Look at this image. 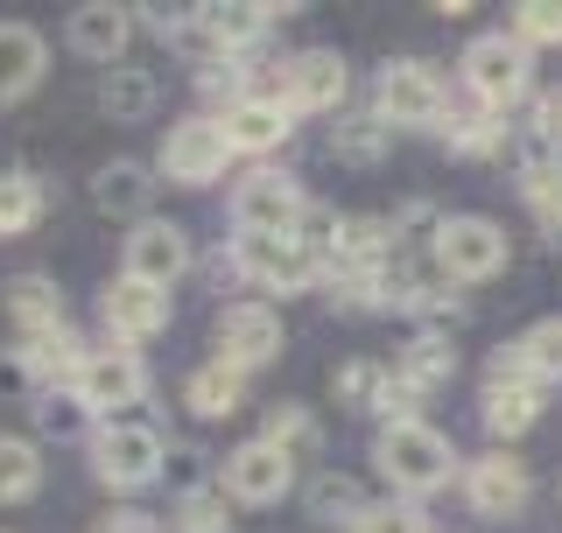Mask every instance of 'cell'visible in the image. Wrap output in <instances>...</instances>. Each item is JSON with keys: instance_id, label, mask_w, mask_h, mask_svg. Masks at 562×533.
Returning <instances> with one entry per match:
<instances>
[{"instance_id": "1", "label": "cell", "mask_w": 562, "mask_h": 533, "mask_svg": "<svg viewBox=\"0 0 562 533\" xmlns=\"http://www.w3.org/2000/svg\"><path fill=\"white\" fill-rule=\"evenodd\" d=\"M373 464L380 477L394 485V499L422 506L429 491H443L457 470H464V456H457V442L443 429H429V421H386L373 435Z\"/></svg>"}, {"instance_id": "2", "label": "cell", "mask_w": 562, "mask_h": 533, "mask_svg": "<svg viewBox=\"0 0 562 533\" xmlns=\"http://www.w3.org/2000/svg\"><path fill=\"white\" fill-rule=\"evenodd\" d=\"M85 456H92V477L105 491H148L169 470V442L148 421H99L85 435Z\"/></svg>"}, {"instance_id": "3", "label": "cell", "mask_w": 562, "mask_h": 533, "mask_svg": "<svg viewBox=\"0 0 562 533\" xmlns=\"http://www.w3.org/2000/svg\"><path fill=\"white\" fill-rule=\"evenodd\" d=\"M464 92L485 105V113H506V105H520L535 92V49L514 43L506 29L492 35H471L464 43Z\"/></svg>"}, {"instance_id": "4", "label": "cell", "mask_w": 562, "mask_h": 533, "mask_svg": "<svg viewBox=\"0 0 562 533\" xmlns=\"http://www.w3.org/2000/svg\"><path fill=\"white\" fill-rule=\"evenodd\" d=\"M225 260H233L239 281H254V288H268V295H303V288L324 281V260H316L295 233H274V239L268 233H239Z\"/></svg>"}, {"instance_id": "5", "label": "cell", "mask_w": 562, "mask_h": 533, "mask_svg": "<svg viewBox=\"0 0 562 533\" xmlns=\"http://www.w3.org/2000/svg\"><path fill=\"white\" fill-rule=\"evenodd\" d=\"M373 113L386 120V127H429L436 134V120L450 113V92H443V78H436V64H422V57H394V64H380V78H373Z\"/></svg>"}, {"instance_id": "6", "label": "cell", "mask_w": 562, "mask_h": 533, "mask_svg": "<svg viewBox=\"0 0 562 533\" xmlns=\"http://www.w3.org/2000/svg\"><path fill=\"white\" fill-rule=\"evenodd\" d=\"M70 394L92 421H127V407L148 400V359L140 351H120V344H99L85 372L70 379Z\"/></svg>"}, {"instance_id": "7", "label": "cell", "mask_w": 562, "mask_h": 533, "mask_svg": "<svg viewBox=\"0 0 562 533\" xmlns=\"http://www.w3.org/2000/svg\"><path fill=\"white\" fill-rule=\"evenodd\" d=\"M429 260L443 266V281H492L506 260H514V246H506V233L492 218L464 211V218H443L429 233Z\"/></svg>"}, {"instance_id": "8", "label": "cell", "mask_w": 562, "mask_h": 533, "mask_svg": "<svg viewBox=\"0 0 562 533\" xmlns=\"http://www.w3.org/2000/svg\"><path fill=\"white\" fill-rule=\"evenodd\" d=\"M303 211H310V197H303V183H295L289 169H246L239 183H233V233H295L303 225Z\"/></svg>"}, {"instance_id": "9", "label": "cell", "mask_w": 562, "mask_h": 533, "mask_svg": "<svg viewBox=\"0 0 562 533\" xmlns=\"http://www.w3.org/2000/svg\"><path fill=\"white\" fill-rule=\"evenodd\" d=\"M211 351H218L211 365H225V372L246 379V372L281 359V316L268 309V302H225L218 324H211Z\"/></svg>"}, {"instance_id": "10", "label": "cell", "mask_w": 562, "mask_h": 533, "mask_svg": "<svg viewBox=\"0 0 562 533\" xmlns=\"http://www.w3.org/2000/svg\"><path fill=\"white\" fill-rule=\"evenodd\" d=\"M190 274V233L169 218H140L127 239H120V281H140V288L169 295L176 281Z\"/></svg>"}, {"instance_id": "11", "label": "cell", "mask_w": 562, "mask_h": 533, "mask_svg": "<svg viewBox=\"0 0 562 533\" xmlns=\"http://www.w3.org/2000/svg\"><path fill=\"white\" fill-rule=\"evenodd\" d=\"M225 162H233V148H225V134H218L211 113L176 120V127L162 134V155H155V169H162L169 183H183V190H211L225 175Z\"/></svg>"}, {"instance_id": "12", "label": "cell", "mask_w": 562, "mask_h": 533, "mask_svg": "<svg viewBox=\"0 0 562 533\" xmlns=\"http://www.w3.org/2000/svg\"><path fill=\"white\" fill-rule=\"evenodd\" d=\"M457 485H464V506L479 512V520H520L527 499H535V477L514 450H485L471 456L464 470H457Z\"/></svg>"}, {"instance_id": "13", "label": "cell", "mask_w": 562, "mask_h": 533, "mask_svg": "<svg viewBox=\"0 0 562 533\" xmlns=\"http://www.w3.org/2000/svg\"><path fill=\"white\" fill-rule=\"evenodd\" d=\"M218 491L239 506H281L295 491V456H281L268 435H254L218 464Z\"/></svg>"}, {"instance_id": "14", "label": "cell", "mask_w": 562, "mask_h": 533, "mask_svg": "<svg viewBox=\"0 0 562 533\" xmlns=\"http://www.w3.org/2000/svg\"><path fill=\"white\" fill-rule=\"evenodd\" d=\"M345 92H351V70H345L338 49H295L281 64V84H274V99L289 113H338Z\"/></svg>"}, {"instance_id": "15", "label": "cell", "mask_w": 562, "mask_h": 533, "mask_svg": "<svg viewBox=\"0 0 562 533\" xmlns=\"http://www.w3.org/2000/svg\"><path fill=\"white\" fill-rule=\"evenodd\" d=\"M169 316H176V302H169V295H155V288H140V281H113V288L99 295L105 344H120V351L155 344V337L169 330Z\"/></svg>"}, {"instance_id": "16", "label": "cell", "mask_w": 562, "mask_h": 533, "mask_svg": "<svg viewBox=\"0 0 562 533\" xmlns=\"http://www.w3.org/2000/svg\"><path fill=\"white\" fill-rule=\"evenodd\" d=\"M218 134H225V148H233V155H274L281 140L295 134V113L274 92H246V99H233L218 113Z\"/></svg>"}, {"instance_id": "17", "label": "cell", "mask_w": 562, "mask_h": 533, "mask_svg": "<svg viewBox=\"0 0 562 533\" xmlns=\"http://www.w3.org/2000/svg\"><path fill=\"white\" fill-rule=\"evenodd\" d=\"M541 400H549V386H535V379H520V372L492 365L485 372V394H479V415H485V429L499 435V442H514V435H527L541 421Z\"/></svg>"}, {"instance_id": "18", "label": "cell", "mask_w": 562, "mask_h": 533, "mask_svg": "<svg viewBox=\"0 0 562 533\" xmlns=\"http://www.w3.org/2000/svg\"><path fill=\"white\" fill-rule=\"evenodd\" d=\"M127 35H134V8H113V0H85V8H70L64 43L78 49L85 64H105V70H113L120 57H127Z\"/></svg>"}, {"instance_id": "19", "label": "cell", "mask_w": 562, "mask_h": 533, "mask_svg": "<svg viewBox=\"0 0 562 533\" xmlns=\"http://www.w3.org/2000/svg\"><path fill=\"white\" fill-rule=\"evenodd\" d=\"M520 197L535 211L541 239L562 253V155H549L535 134H527V148H520Z\"/></svg>"}, {"instance_id": "20", "label": "cell", "mask_w": 562, "mask_h": 533, "mask_svg": "<svg viewBox=\"0 0 562 533\" xmlns=\"http://www.w3.org/2000/svg\"><path fill=\"white\" fill-rule=\"evenodd\" d=\"M190 14L204 22V35L225 49V57H239V49H254L274 22H289L295 8H260V0H211V8H190Z\"/></svg>"}, {"instance_id": "21", "label": "cell", "mask_w": 562, "mask_h": 533, "mask_svg": "<svg viewBox=\"0 0 562 533\" xmlns=\"http://www.w3.org/2000/svg\"><path fill=\"white\" fill-rule=\"evenodd\" d=\"M43 70H49V43H43V29H29V22H0V105L29 99L35 84H43Z\"/></svg>"}, {"instance_id": "22", "label": "cell", "mask_w": 562, "mask_h": 533, "mask_svg": "<svg viewBox=\"0 0 562 533\" xmlns=\"http://www.w3.org/2000/svg\"><path fill=\"white\" fill-rule=\"evenodd\" d=\"M8 316H14V344H29V337H49L64 330V288L49 274H14L8 281Z\"/></svg>"}, {"instance_id": "23", "label": "cell", "mask_w": 562, "mask_h": 533, "mask_svg": "<svg viewBox=\"0 0 562 533\" xmlns=\"http://www.w3.org/2000/svg\"><path fill=\"white\" fill-rule=\"evenodd\" d=\"M492 365H499V372H520V379H535V386H555V379H562V316L527 324Z\"/></svg>"}, {"instance_id": "24", "label": "cell", "mask_w": 562, "mask_h": 533, "mask_svg": "<svg viewBox=\"0 0 562 533\" xmlns=\"http://www.w3.org/2000/svg\"><path fill=\"white\" fill-rule=\"evenodd\" d=\"M436 134L450 140V155H471V162L506 155V113H485L479 99H471V105H450V113L436 120Z\"/></svg>"}, {"instance_id": "25", "label": "cell", "mask_w": 562, "mask_h": 533, "mask_svg": "<svg viewBox=\"0 0 562 533\" xmlns=\"http://www.w3.org/2000/svg\"><path fill=\"white\" fill-rule=\"evenodd\" d=\"M148 162H105L99 175H92V204L105 211V218H127V225H140L148 218V197H155V183H148Z\"/></svg>"}, {"instance_id": "26", "label": "cell", "mask_w": 562, "mask_h": 533, "mask_svg": "<svg viewBox=\"0 0 562 533\" xmlns=\"http://www.w3.org/2000/svg\"><path fill=\"white\" fill-rule=\"evenodd\" d=\"M155 99H162V84H155V70H140V64H113V70L99 78V113L113 120V127H134V120H148Z\"/></svg>"}, {"instance_id": "27", "label": "cell", "mask_w": 562, "mask_h": 533, "mask_svg": "<svg viewBox=\"0 0 562 533\" xmlns=\"http://www.w3.org/2000/svg\"><path fill=\"white\" fill-rule=\"evenodd\" d=\"M386 372H394V379H401V386H408V394L422 400V394H436V386H443L450 372H457V351H450V337L422 330L408 351H394V365H386Z\"/></svg>"}, {"instance_id": "28", "label": "cell", "mask_w": 562, "mask_h": 533, "mask_svg": "<svg viewBox=\"0 0 562 533\" xmlns=\"http://www.w3.org/2000/svg\"><path fill=\"white\" fill-rule=\"evenodd\" d=\"M43 211H49L43 175H35V169H0V239L35 233V225H43Z\"/></svg>"}, {"instance_id": "29", "label": "cell", "mask_w": 562, "mask_h": 533, "mask_svg": "<svg viewBox=\"0 0 562 533\" xmlns=\"http://www.w3.org/2000/svg\"><path fill=\"white\" fill-rule=\"evenodd\" d=\"M183 407H198L204 421H225V415H239V407H246V379H239V372H225V365H198L183 379Z\"/></svg>"}, {"instance_id": "30", "label": "cell", "mask_w": 562, "mask_h": 533, "mask_svg": "<svg viewBox=\"0 0 562 533\" xmlns=\"http://www.w3.org/2000/svg\"><path fill=\"white\" fill-rule=\"evenodd\" d=\"M386 140H394V127H386L373 105H366V113H345V120H338L330 155H338V162H351V169H373L380 155H386Z\"/></svg>"}, {"instance_id": "31", "label": "cell", "mask_w": 562, "mask_h": 533, "mask_svg": "<svg viewBox=\"0 0 562 533\" xmlns=\"http://www.w3.org/2000/svg\"><path fill=\"white\" fill-rule=\"evenodd\" d=\"M43 491V450L29 435H0V506H29Z\"/></svg>"}, {"instance_id": "32", "label": "cell", "mask_w": 562, "mask_h": 533, "mask_svg": "<svg viewBox=\"0 0 562 533\" xmlns=\"http://www.w3.org/2000/svg\"><path fill=\"white\" fill-rule=\"evenodd\" d=\"M29 415H35V429H43L49 442H78V435H92V429H99V421L78 407V394H70V386H57V394H35Z\"/></svg>"}, {"instance_id": "33", "label": "cell", "mask_w": 562, "mask_h": 533, "mask_svg": "<svg viewBox=\"0 0 562 533\" xmlns=\"http://www.w3.org/2000/svg\"><path fill=\"white\" fill-rule=\"evenodd\" d=\"M330 394H338L345 407L386 415V394H394V372H386V365H345V372H330Z\"/></svg>"}, {"instance_id": "34", "label": "cell", "mask_w": 562, "mask_h": 533, "mask_svg": "<svg viewBox=\"0 0 562 533\" xmlns=\"http://www.w3.org/2000/svg\"><path fill=\"white\" fill-rule=\"evenodd\" d=\"M268 442H274L281 456H295V464H303V456L316 450V442H324V429H316V415H310V407L281 400L274 415H268Z\"/></svg>"}, {"instance_id": "35", "label": "cell", "mask_w": 562, "mask_h": 533, "mask_svg": "<svg viewBox=\"0 0 562 533\" xmlns=\"http://www.w3.org/2000/svg\"><path fill=\"white\" fill-rule=\"evenodd\" d=\"M359 512H366V499H359V485H351V477L324 470V477L310 485V520H324V526H338V520H345V526H351Z\"/></svg>"}, {"instance_id": "36", "label": "cell", "mask_w": 562, "mask_h": 533, "mask_svg": "<svg viewBox=\"0 0 562 533\" xmlns=\"http://www.w3.org/2000/svg\"><path fill=\"white\" fill-rule=\"evenodd\" d=\"M506 35L514 43H562V0H520L514 8V22H506Z\"/></svg>"}, {"instance_id": "37", "label": "cell", "mask_w": 562, "mask_h": 533, "mask_svg": "<svg viewBox=\"0 0 562 533\" xmlns=\"http://www.w3.org/2000/svg\"><path fill=\"white\" fill-rule=\"evenodd\" d=\"M176 533H233L225 526V491L218 485L183 491V499H176Z\"/></svg>"}, {"instance_id": "38", "label": "cell", "mask_w": 562, "mask_h": 533, "mask_svg": "<svg viewBox=\"0 0 562 533\" xmlns=\"http://www.w3.org/2000/svg\"><path fill=\"white\" fill-rule=\"evenodd\" d=\"M351 533H429V512L408 506V499H380L351 520Z\"/></svg>"}, {"instance_id": "39", "label": "cell", "mask_w": 562, "mask_h": 533, "mask_svg": "<svg viewBox=\"0 0 562 533\" xmlns=\"http://www.w3.org/2000/svg\"><path fill=\"white\" fill-rule=\"evenodd\" d=\"M527 134H535V140H541L549 155H562V84H555V92H541V99H535V120H527Z\"/></svg>"}, {"instance_id": "40", "label": "cell", "mask_w": 562, "mask_h": 533, "mask_svg": "<svg viewBox=\"0 0 562 533\" xmlns=\"http://www.w3.org/2000/svg\"><path fill=\"white\" fill-rule=\"evenodd\" d=\"M35 394H43V386H35L29 359H22V351H0V400H29L35 407Z\"/></svg>"}, {"instance_id": "41", "label": "cell", "mask_w": 562, "mask_h": 533, "mask_svg": "<svg viewBox=\"0 0 562 533\" xmlns=\"http://www.w3.org/2000/svg\"><path fill=\"white\" fill-rule=\"evenodd\" d=\"M92 533H162V526H155L148 512H105V520H99Z\"/></svg>"}]
</instances>
